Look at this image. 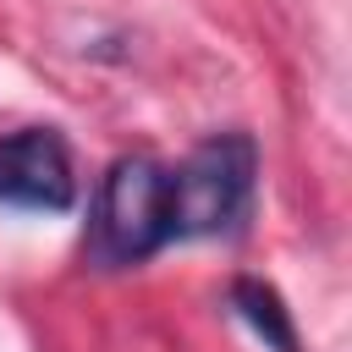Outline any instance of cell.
<instances>
[{
	"label": "cell",
	"instance_id": "1",
	"mask_svg": "<svg viewBox=\"0 0 352 352\" xmlns=\"http://www.w3.org/2000/svg\"><path fill=\"white\" fill-rule=\"evenodd\" d=\"M170 236V165H160L154 154H121L94 187L88 258L104 270H126L154 258Z\"/></svg>",
	"mask_w": 352,
	"mask_h": 352
},
{
	"label": "cell",
	"instance_id": "2",
	"mask_svg": "<svg viewBox=\"0 0 352 352\" xmlns=\"http://www.w3.org/2000/svg\"><path fill=\"white\" fill-rule=\"evenodd\" d=\"M258 148L248 132H214L170 170V231L176 236H220L253 204Z\"/></svg>",
	"mask_w": 352,
	"mask_h": 352
},
{
	"label": "cell",
	"instance_id": "4",
	"mask_svg": "<svg viewBox=\"0 0 352 352\" xmlns=\"http://www.w3.org/2000/svg\"><path fill=\"white\" fill-rule=\"evenodd\" d=\"M231 308L253 324V336H258L264 346L297 352V324H292V314H286V302H280V292H275L270 280L236 275V280H231Z\"/></svg>",
	"mask_w": 352,
	"mask_h": 352
},
{
	"label": "cell",
	"instance_id": "3",
	"mask_svg": "<svg viewBox=\"0 0 352 352\" xmlns=\"http://www.w3.org/2000/svg\"><path fill=\"white\" fill-rule=\"evenodd\" d=\"M0 204L60 214L77 204V165L55 126H22L0 138Z\"/></svg>",
	"mask_w": 352,
	"mask_h": 352
}]
</instances>
